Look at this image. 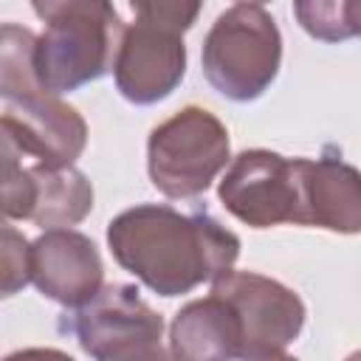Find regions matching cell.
Here are the masks:
<instances>
[{
    "instance_id": "obj_1",
    "label": "cell",
    "mask_w": 361,
    "mask_h": 361,
    "mask_svg": "<svg viewBox=\"0 0 361 361\" xmlns=\"http://www.w3.org/2000/svg\"><path fill=\"white\" fill-rule=\"evenodd\" d=\"M113 259L158 296H183L234 268L240 237L206 212L138 203L107 223Z\"/></svg>"
},
{
    "instance_id": "obj_2",
    "label": "cell",
    "mask_w": 361,
    "mask_h": 361,
    "mask_svg": "<svg viewBox=\"0 0 361 361\" xmlns=\"http://www.w3.org/2000/svg\"><path fill=\"white\" fill-rule=\"evenodd\" d=\"M45 23L37 37V79L48 93H71L113 71L124 34L113 0H31Z\"/></svg>"
},
{
    "instance_id": "obj_3",
    "label": "cell",
    "mask_w": 361,
    "mask_h": 361,
    "mask_svg": "<svg viewBox=\"0 0 361 361\" xmlns=\"http://www.w3.org/2000/svg\"><path fill=\"white\" fill-rule=\"evenodd\" d=\"M200 65L220 96L231 102L259 99L282 65V34L276 20L265 8L248 3L226 8L203 39Z\"/></svg>"
},
{
    "instance_id": "obj_4",
    "label": "cell",
    "mask_w": 361,
    "mask_h": 361,
    "mask_svg": "<svg viewBox=\"0 0 361 361\" xmlns=\"http://www.w3.org/2000/svg\"><path fill=\"white\" fill-rule=\"evenodd\" d=\"M228 161L231 141L226 124L197 104H186L164 118L147 141L149 180L161 195L175 200L203 195Z\"/></svg>"
},
{
    "instance_id": "obj_5",
    "label": "cell",
    "mask_w": 361,
    "mask_h": 361,
    "mask_svg": "<svg viewBox=\"0 0 361 361\" xmlns=\"http://www.w3.org/2000/svg\"><path fill=\"white\" fill-rule=\"evenodd\" d=\"M59 330L71 333L96 361L164 358V319L138 296L135 285H102L96 296L62 313Z\"/></svg>"
},
{
    "instance_id": "obj_6",
    "label": "cell",
    "mask_w": 361,
    "mask_h": 361,
    "mask_svg": "<svg viewBox=\"0 0 361 361\" xmlns=\"http://www.w3.org/2000/svg\"><path fill=\"white\" fill-rule=\"evenodd\" d=\"M217 195L226 212L251 228L302 226V158L243 149L228 161Z\"/></svg>"
},
{
    "instance_id": "obj_7",
    "label": "cell",
    "mask_w": 361,
    "mask_h": 361,
    "mask_svg": "<svg viewBox=\"0 0 361 361\" xmlns=\"http://www.w3.org/2000/svg\"><path fill=\"white\" fill-rule=\"evenodd\" d=\"M212 290L228 299L240 319V358H285L305 327V302L288 285L254 274L226 271Z\"/></svg>"
},
{
    "instance_id": "obj_8",
    "label": "cell",
    "mask_w": 361,
    "mask_h": 361,
    "mask_svg": "<svg viewBox=\"0 0 361 361\" xmlns=\"http://www.w3.org/2000/svg\"><path fill=\"white\" fill-rule=\"evenodd\" d=\"M0 121L3 138L45 166H73L87 144L82 113L48 90L6 102Z\"/></svg>"
},
{
    "instance_id": "obj_9",
    "label": "cell",
    "mask_w": 361,
    "mask_h": 361,
    "mask_svg": "<svg viewBox=\"0 0 361 361\" xmlns=\"http://www.w3.org/2000/svg\"><path fill=\"white\" fill-rule=\"evenodd\" d=\"M186 73L183 34L133 23L124 28L113 62L118 93L133 104H155L166 99Z\"/></svg>"
},
{
    "instance_id": "obj_10",
    "label": "cell",
    "mask_w": 361,
    "mask_h": 361,
    "mask_svg": "<svg viewBox=\"0 0 361 361\" xmlns=\"http://www.w3.org/2000/svg\"><path fill=\"white\" fill-rule=\"evenodd\" d=\"M31 282L45 299L76 307L104 285L102 254L87 234L71 226L45 228L31 243Z\"/></svg>"
},
{
    "instance_id": "obj_11",
    "label": "cell",
    "mask_w": 361,
    "mask_h": 361,
    "mask_svg": "<svg viewBox=\"0 0 361 361\" xmlns=\"http://www.w3.org/2000/svg\"><path fill=\"white\" fill-rule=\"evenodd\" d=\"M302 226L336 234H361V172L324 152L302 158Z\"/></svg>"
},
{
    "instance_id": "obj_12",
    "label": "cell",
    "mask_w": 361,
    "mask_h": 361,
    "mask_svg": "<svg viewBox=\"0 0 361 361\" xmlns=\"http://www.w3.org/2000/svg\"><path fill=\"white\" fill-rule=\"evenodd\" d=\"M240 319L228 299L214 290L183 305L169 324V355L186 361L240 358Z\"/></svg>"
},
{
    "instance_id": "obj_13",
    "label": "cell",
    "mask_w": 361,
    "mask_h": 361,
    "mask_svg": "<svg viewBox=\"0 0 361 361\" xmlns=\"http://www.w3.org/2000/svg\"><path fill=\"white\" fill-rule=\"evenodd\" d=\"M31 223L39 228H68L93 209V186L76 166H31Z\"/></svg>"
},
{
    "instance_id": "obj_14",
    "label": "cell",
    "mask_w": 361,
    "mask_h": 361,
    "mask_svg": "<svg viewBox=\"0 0 361 361\" xmlns=\"http://www.w3.org/2000/svg\"><path fill=\"white\" fill-rule=\"evenodd\" d=\"M37 34L17 23H3L0 39V96L17 102L37 90H45L37 79Z\"/></svg>"
},
{
    "instance_id": "obj_15",
    "label": "cell",
    "mask_w": 361,
    "mask_h": 361,
    "mask_svg": "<svg viewBox=\"0 0 361 361\" xmlns=\"http://www.w3.org/2000/svg\"><path fill=\"white\" fill-rule=\"evenodd\" d=\"M296 23L322 42H344L350 39L344 23V0H293Z\"/></svg>"
},
{
    "instance_id": "obj_16",
    "label": "cell",
    "mask_w": 361,
    "mask_h": 361,
    "mask_svg": "<svg viewBox=\"0 0 361 361\" xmlns=\"http://www.w3.org/2000/svg\"><path fill=\"white\" fill-rule=\"evenodd\" d=\"M138 23H149L175 34L189 31L197 23L203 0H127Z\"/></svg>"
},
{
    "instance_id": "obj_17",
    "label": "cell",
    "mask_w": 361,
    "mask_h": 361,
    "mask_svg": "<svg viewBox=\"0 0 361 361\" xmlns=\"http://www.w3.org/2000/svg\"><path fill=\"white\" fill-rule=\"evenodd\" d=\"M31 282V243L14 226H3V296H14Z\"/></svg>"
},
{
    "instance_id": "obj_18",
    "label": "cell",
    "mask_w": 361,
    "mask_h": 361,
    "mask_svg": "<svg viewBox=\"0 0 361 361\" xmlns=\"http://www.w3.org/2000/svg\"><path fill=\"white\" fill-rule=\"evenodd\" d=\"M344 23L350 37H361V0H344Z\"/></svg>"
},
{
    "instance_id": "obj_19",
    "label": "cell",
    "mask_w": 361,
    "mask_h": 361,
    "mask_svg": "<svg viewBox=\"0 0 361 361\" xmlns=\"http://www.w3.org/2000/svg\"><path fill=\"white\" fill-rule=\"evenodd\" d=\"M237 3H248V6H262V3H268V0H237Z\"/></svg>"
}]
</instances>
